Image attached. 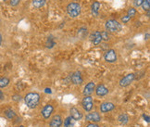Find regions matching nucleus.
Listing matches in <instances>:
<instances>
[{"mask_svg":"<svg viewBox=\"0 0 150 127\" xmlns=\"http://www.w3.org/2000/svg\"><path fill=\"white\" fill-rule=\"evenodd\" d=\"M40 99H41L40 95L36 93V92H30V93L26 94L24 96L25 104L29 109H36L38 107L40 103Z\"/></svg>","mask_w":150,"mask_h":127,"instance_id":"nucleus-1","label":"nucleus"},{"mask_svg":"<svg viewBox=\"0 0 150 127\" xmlns=\"http://www.w3.org/2000/svg\"><path fill=\"white\" fill-rule=\"evenodd\" d=\"M66 12L70 18L75 19L81 15V12H82V7H81V5L77 2H71L67 5Z\"/></svg>","mask_w":150,"mask_h":127,"instance_id":"nucleus-2","label":"nucleus"},{"mask_svg":"<svg viewBox=\"0 0 150 127\" xmlns=\"http://www.w3.org/2000/svg\"><path fill=\"white\" fill-rule=\"evenodd\" d=\"M105 30L110 33H119L122 30V24L115 19H108L105 21Z\"/></svg>","mask_w":150,"mask_h":127,"instance_id":"nucleus-3","label":"nucleus"},{"mask_svg":"<svg viewBox=\"0 0 150 127\" xmlns=\"http://www.w3.org/2000/svg\"><path fill=\"white\" fill-rule=\"evenodd\" d=\"M83 111L86 112H90L94 107V99L91 96H85L83 97L82 102H81Z\"/></svg>","mask_w":150,"mask_h":127,"instance_id":"nucleus-4","label":"nucleus"},{"mask_svg":"<svg viewBox=\"0 0 150 127\" xmlns=\"http://www.w3.org/2000/svg\"><path fill=\"white\" fill-rule=\"evenodd\" d=\"M104 60H105L106 62H108V63H115L118 60L117 51L113 48L107 50L105 52V54H104Z\"/></svg>","mask_w":150,"mask_h":127,"instance_id":"nucleus-5","label":"nucleus"},{"mask_svg":"<svg viewBox=\"0 0 150 127\" xmlns=\"http://www.w3.org/2000/svg\"><path fill=\"white\" fill-rule=\"evenodd\" d=\"M135 78H136V75L134 73H128L120 80L119 84L120 87H127V86H129L132 82H134Z\"/></svg>","mask_w":150,"mask_h":127,"instance_id":"nucleus-6","label":"nucleus"},{"mask_svg":"<svg viewBox=\"0 0 150 127\" xmlns=\"http://www.w3.org/2000/svg\"><path fill=\"white\" fill-rule=\"evenodd\" d=\"M115 108H116V105H115L113 102L106 101V102H103L100 104L99 111L101 113H108V112L112 111Z\"/></svg>","mask_w":150,"mask_h":127,"instance_id":"nucleus-7","label":"nucleus"},{"mask_svg":"<svg viewBox=\"0 0 150 127\" xmlns=\"http://www.w3.org/2000/svg\"><path fill=\"white\" fill-rule=\"evenodd\" d=\"M85 120L88 121V122H90V123H99L102 120V118H101V115L99 114V112L93 111V112H89L88 114H86Z\"/></svg>","mask_w":150,"mask_h":127,"instance_id":"nucleus-8","label":"nucleus"},{"mask_svg":"<svg viewBox=\"0 0 150 127\" xmlns=\"http://www.w3.org/2000/svg\"><path fill=\"white\" fill-rule=\"evenodd\" d=\"M54 112V107L51 104H47L41 111V114L45 120H48Z\"/></svg>","mask_w":150,"mask_h":127,"instance_id":"nucleus-9","label":"nucleus"},{"mask_svg":"<svg viewBox=\"0 0 150 127\" xmlns=\"http://www.w3.org/2000/svg\"><path fill=\"white\" fill-rule=\"evenodd\" d=\"M70 117L73 121H81L83 118V114L79 109L72 107L70 109Z\"/></svg>","mask_w":150,"mask_h":127,"instance_id":"nucleus-10","label":"nucleus"},{"mask_svg":"<svg viewBox=\"0 0 150 127\" xmlns=\"http://www.w3.org/2000/svg\"><path fill=\"white\" fill-rule=\"evenodd\" d=\"M71 83L75 85H80L83 83V78L82 76V73L79 71H76L71 73Z\"/></svg>","mask_w":150,"mask_h":127,"instance_id":"nucleus-11","label":"nucleus"},{"mask_svg":"<svg viewBox=\"0 0 150 127\" xmlns=\"http://www.w3.org/2000/svg\"><path fill=\"white\" fill-rule=\"evenodd\" d=\"M89 39L91 43L94 45H98L102 42V38H101V33L100 31H95L89 35Z\"/></svg>","mask_w":150,"mask_h":127,"instance_id":"nucleus-12","label":"nucleus"},{"mask_svg":"<svg viewBox=\"0 0 150 127\" xmlns=\"http://www.w3.org/2000/svg\"><path fill=\"white\" fill-rule=\"evenodd\" d=\"M95 89H96V83L94 82V81H90V82L86 84L85 86L83 87V94L84 96H91L94 93Z\"/></svg>","mask_w":150,"mask_h":127,"instance_id":"nucleus-13","label":"nucleus"},{"mask_svg":"<svg viewBox=\"0 0 150 127\" xmlns=\"http://www.w3.org/2000/svg\"><path fill=\"white\" fill-rule=\"evenodd\" d=\"M62 124H63L62 117L59 114H56L51 118L50 123H49V127H61Z\"/></svg>","mask_w":150,"mask_h":127,"instance_id":"nucleus-14","label":"nucleus"},{"mask_svg":"<svg viewBox=\"0 0 150 127\" xmlns=\"http://www.w3.org/2000/svg\"><path fill=\"white\" fill-rule=\"evenodd\" d=\"M96 95L97 96H105L108 94V89L106 85H104V84H98L97 86H96Z\"/></svg>","mask_w":150,"mask_h":127,"instance_id":"nucleus-15","label":"nucleus"},{"mask_svg":"<svg viewBox=\"0 0 150 127\" xmlns=\"http://www.w3.org/2000/svg\"><path fill=\"white\" fill-rule=\"evenodd\" d=\"M101 8V4L98 1H94L91 5V13L94 17H97L99 15V10Z\"/></svg>","mask_w":150,"mask_h":127,"instance_id":"nucleus-16","label":"nucleus"},{"mask_svg":"<svg viewBox=\"0 0 150 127\" xmlns=\"http://www.w3.org/2000/svg\"><path fill=\"white\" fill-rule=\"evenodd\" d=\"M129 116L127 115L126 113H122V114H120L119 115V117H118V121H119V123L120 124H122V125H125L129 123Z\"/></svg>","mask_w":150,"mask_h":127,"instance_id":"nucleus-17","label":"nucleus"},{"mask_svg":"<svg viewBox=\"0 0 150 127\" xmlns=\"http://www.w3.org/2000/svg\"><path fill=\"white\" fill-rule=\"evenodd\" d=\"M47 0H32V4L34 9H42L45 7Z\"/></svg>","mask_w":150,"mask_h":127,"instance_id":"nucleus-18","label":"nucleus"},{"mask_svg":"<svg viewBox=\"0 0 150 127\" xmlns=\"http://www.w3.org/2000/svg\"><path fill=\"white\" fill-rule=\"evenodd\" d=\"M56 44H57V43H56V41H55L54 36H53V35H50V36H48V38H47V42H45V48L51 49V48H53L55 47Z\"/></svg>","mask_w":150,"mask_h":127,"instance_id":"nucleus-19","label":"nucleus"},{"mask_svg":"<svg viewBox=\"0 0 150 127\" xmlns=\"http://www.w3.org/2000/svg\"><path fill=\"white\" fill-rule=\"evenodd\" d=\"M4 114H5V116L7 117L8 120H13V119H15V118L17 117L16 112L13 111L12 109H6L5 112H4Z\"/></svg>","mask_w":150,"mask_h":127,"instance_id":"nucleus-20","label":"nucleus"},{"mask_svg":"<svg viewBox=\"0 0 150 127\" xmlns=\"http://www.w3.org/2000/svg\"><path fill=\"white\" fill-rule=\"evenodd\" d=\"M88 34V28L85 27V26H83L78 29V36L81 37V38H84L87 36Z\"/></svg>","mask_w":150,"mask_h":127,"instance_id":"nucleus-21","label":"nucleus"},{"mask_svg":"<svg viewBox=\"0 0 150 127\" xmlns=\"http://www.w3.org/2000/svg\"><path fill=\"white\" fill-rule=\"evenodd\" d=\"M10 80L8 77H1L0 78V88H5L9 84Z\"/></svg>","mask_w":150,"mask_h":127,"instance_id":"nucleus-22","label":"nucleus"},{"mask_svg":"<svg viewBox=\"0 0 150 127\" xmlns=\"http://www.w3.org/2000/svg\"><path fill=\"white\" fill-rule=\"evenodd\" d=\"M141 8L143 9L144 11H146V12L149 11L150 10V0H144L141 5Z\"/></svg>","mask_w":150,"mask_h":127,"instance_id":"nucleus-23","label":"nucleus"},{"mask_svg":"<svg viewBox=\"0 0 150 127\" xmlns=\"http://www.w3.org/2000/svg\"><path fill=\"white\" fill-rule=\"evenodd\" d=\"M126 14L128 15V16L130 17V18L132 19V18H134V17L137 14V10H136L135 8L131 7V8L128 9V10H127V13H126Z\"/></svg>","mask_w":150,"mask_h":127,"instance_id":"nucleus-24","label":"nucleus"},{"mask_svg":"<svg viewBox=\"0 0 150 127\" xmlns=\"http://www.w3.org/2000/svg\"><path fill=\"white\" fill-rule=\"evenodd\" d=\"M64 126L65 127H74V121L69 116L64 120Z\"/></svg>","mask_w":150,"mask_h":127,"instance_id":"nucleus-25","label":"nucleus"},{"mask_svg":"<svg viewBox=\"0 0 150 127\" xmlns=\"http://www.w3.org/2000/svg\"><path fill=\"white\" fill-rule=\"evenodd\" d=\"M101 33V38H102V41H108V40H110V34H109L108 32H107L106 30L105 31H102L100 32Z\"/></svg>","mask_w":150,"mask_h":127,"instance_id":"nucleus-26","label":"nucleus"},{"mask_svg":"<svg viewBox=\"0 0 150 127\" xmlns=\"http://www.w3.org/2000/svg\"><path fill=\"white\" fill-rule=\"evenodd\" d=\"M131 21V18L128 16V15H124V16H122V18H120V23H128V22Z\"/></svg>","mask_w":150,"mask_h":127,"instance_id":"nucleus-27","label":"nucleus"},{"mask_svg":"<svg viewBox=\"0 0 150 127\" xmlns=\"http://www.w3.org/2000/svg\"><path fill=\"white\" fill-rule=\"evenodd\" d=\"M144 0H132V4H134V8H139L143 3Z\"/></svg>","mask_w":150,"mask_h":127,"instance_id":"nucleus-28","label":"nucleus"},{"mask_svg":"<svg viewBox=\"0 0 150 127\" xmlns=\"http://www.w3.org/2000/svg\"><path fill=\"white\" fill-rule=\"evenodd\" d=\"M9 1V5L11 7H17V6H19L21 0H8Z\"/></svg>","mask_w":150,"mask_h":127,"instance_id":"nucleus-29","label":"nucleus"},{"mask_svg":"<svg viewBox=\"0 0 150 127\" xmlns=\"http://www.w3.org/2000/svg\"><path fill=\"white\" fill-rule=\"evenodd\" d=\"M11 97H12V100H14V101H17V102H18V101H21V96L20 95H13V96H11Z\"/></svg>","mask_w":150,"mask_h":127,"instance_id":"nucleus-30","label":"nucleus"},{"mask_svg":"<svg viewBox=\"0 0 150 127\" xmlns=\"http://www.w3.org/2000/svg\"><path fill=\"white\" fill-rule=\"evenodd\" d=\"M85 127H99V125L97 123H90L89 124H87Z\"/></svg>","mask_w":150,"mask_h":127,"instance_id":"nucleus-31","label":"nucleus"},{"mask_svg":"<svg viewBox=\"0 0 150 127\" xmlns=\"http://www.w3.org/2000/svg\"><path fill=\"white\" fill-rule=\"evenodd\" d=\"M143 118H144V119H145V120L146 121V122H147V123H149V122H150V121H149V116H148V115H146V114H143Z\"/></svg>","mask_w":150,"mask_h":127,"instance_id":"nucleus-32","label":"nucleus"},{"mask_svg":"<svg viewBox=\"0 0 150 127\" xmlns=\"http://www.w3.org/2000/svg\"><path fill=\"white\" fill-rule=\"evenodd\" d=\"M45 93H49V94H51V93H52V91H51L50 88H45Z\"/></svg>","mask_w":150,"mask_h":127,"instance_id":"nucleus-33","label":"nucleus"},{"mask_svg":"<svg viewBox=\"0 0 150 127\" xmlns=\"http://www.w3.org/2000/svg\"><path fill=\"white\" fill-rule=\"evenodd\" d=\"M3 99H4V93L0 90V100H2Z\"/></svg>","mask_w":150,"mask_h":127,"instance_id":"nucleus-34","label":"nucleus"},{"mask_svg":"<svg viewBox=\"0 0 150 127\" xmlns=\"http://www.w3.org/2000/svg\"><path fill=\"white\" fill-rule=\"evenodd\" d=\"M2 42H3V36H2V34L0 33V45H1Z\"/></svg>","mask_w":150,"mask_h":127,"instance_id":"nucleus-35","label":"nucleus"},{"mask_svg":"<svg viewBox=\"0 0 150 127\" xmlns=\"http://www.w3.org/2000/svg\"><path fill=\"white\" fill-rule=\"evenodd\" d=\"M146 40H148V39H149V33H146Z\"/></svg>","mask_w":150,"mask_h":127,"instance_id":"nucleus-36","label":"nucleus"},{"mask_svg":"<svg viewBox=\"0 0 150 127\" xmlns=\"http://www.w3.org/2000/svg\"><path fill=\"white\" fill-rule=\"evenodd\" d=\"M134 127H141V126H139V125H134Z\"/></svg>","mask_w":150,"mask_h":127,"instance_id":"nucleus-37","label":"nucleus"},{"mask_svg":"<svg viewBox=\"0 0 150 127\" xmlns=\"http://www.w3.org/2000/svg\"><path fill=\"white\" fill-rule=\"evenodd\" d=\"M18 127H24V126H23V125H19Z\"/></svg>","mask_w":150,"mask_h":127,"instance_id":"nucleus-38","label":"nucleus"},{"mask_svg":"<svg viewBox=\"0 0 150 127\" xmlns=\"http://www.w3.org/2000/svg\"><path fill=\"white\" fill-rule=\"evenodd\" d=\"M7 1H8V0H4V2H7Z\"/></svg>","mask_w":150,"mask_h":127,"instance_id":"nucleus-39","label":"nucleus"}]
</instances>
